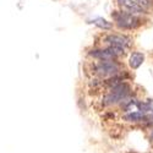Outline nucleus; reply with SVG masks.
Segmentation results:
<instances>
[{
	"mask_svg": "<svg viewBox=\"0 0 153 153\" xmlns=\"http://www.w3.org/2000/svg\"><path fill=\"white\" fill-rule=\"evenodd\" d=\"M114 17H115V22L118 23V26L121 28H135L136 26H138V19L129 12H119Z\"/></svg>",
	"mask_w": 153,
	"mask_h": 153,
	"instance_id": "3",
	"label": "nucleus"
},
{
	"mask_svg": "<svg viewBox=\"0 0 153 153\" xmlns=\"http://www.w3.org/2000/svg\"><path fill=\"white\" fill-rule=\"evenodd\" d=\"M104 43H107L109 47H117V48L125 49L127 47H130L131 39L125 36H120V34H108L104 37Z\"/></svg>",
	"mask_w": 153,
	"mask_h": 153,
	"instance_id": "4",
	"label": "nucleus"
},
{
	"mask_svg": "<svg viewBox=\"0 0 153 153\" xmlns=\"http://www.w3.org/2000/svg\"><path fill=\"white\" fill-rule=\"evenodd\" d=\"M145 60V55L142 53H138V52H135L130 55V59H129V65L130 68L132 69H137L138 66H141V64Z\"/></svg>",
	"mask_w": 153,
	"mask_h": 153,
	"instance_id": "6",
	"label": "nucleus"
},
{
	"mask_svg": "<svg viewBox=\"0 0 153 153\" xmlns=\"http://www.w3.org/2000/svg\"><path fill=\"white\" fill-rule=\"evenodd\" d=\"M124 119L126 121H131V123H137V121H142L145 119H147L145 117V113L142 111H132V113H129L126 114V115L124 117Z\"/></svg>",
	"mask_w": 153,
	"mask_h": 153,
	"instance_id": "7",
	"label": "nucleus"
},
{
	"mask_svg": "<svg viewBox=\"0 0 153 153\" xmlns=\"http://www.w3.org/2000/svg\"><path fill=\"white\" fill-rule=\"evenodd\" d=\"M124 50L121 48L117 47H108L107 49H100V50H92L90 55L98 60H113L120 55L124 54Z\"/></svg>",
	"mask_w": 153,
	"mask_h": 153,
	"instance_id": "2",
	"label": "nucleus"
},
{
	"mask_svg": "<svg viewBox=\"0 0 153 153\" xmlns=\"http://www.w3.org/2000/svg\"><path fill=\"white\" fill-rule=\"evenodd\" d=\"M93 23L94 25H97L98 27H100V28H103V30H109V28H111L113 27V25L110 23V22H108L107 20H104V19H96V20H93Z\"/></svg>",
	"mask_w": 153,
	"mask_h": 153,
	"instance_id": "8",
	"label": "nucleus"
},
{
	"mask_svg": "<svg viewBox=\"0 0 153 153\" xmlns=\"http://www.w3.org/2000/svg\"><path fill=\"white\" fill-rule=\"evenodd\" d=\"M151 138H152V140H153V131H152V132H151Z\"/></svg>",
	"mask_w": 153,
	"mask_h": 153,
	"instance_id": "9",
	"label": "nucleus"
},
{
	"mask_svg": "<svg viewBox=\"0 0 153 153\" xmlns=\"http://www.w3.org/2000/svg\"><path fill=\"white\" fill-rule=\"evenodd\" d=\"M120 64L114 60H99L93 64V74L99 77H115L120 72Z\"/></svg>",
	"mask_w": 153,
	"mask_h": 153,
	"instance_id": "1",
	"label": "nucleus"
},
{
	"mask_svg": "<svg viewBox=\"0 0 153 153\" xmlns=\"http://www.w3.org/2000/svg\"><path fill=\"white\" fill-rule=\"evenodd\" d=\"M118 3L125 12H129L131 15L136 16V15H141L146 12V9L142 7L141 5H138L137 3H135L134 0H118Z\"/></svg>",
	"mask_w": 153,
	"mask_h": 153,
	"instance_id": "5",
	"label": "nucleus"
}]
</instances>
